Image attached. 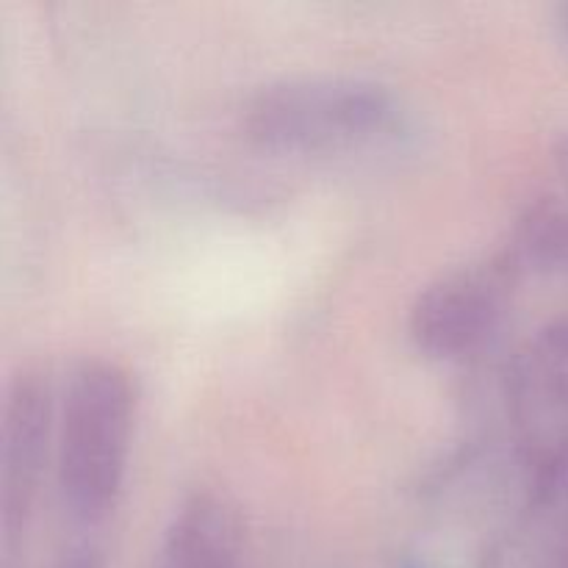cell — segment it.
Here are the masks:
<instances>
[{
  "instance_id": "277c9868",
  "label": "cell",
  "mask_w": 568,
  "mask_h": 568,
  "mask_svg": "<svg viewBox=\"0 0 568 568\" xmlns=\"http://www.w3.org/2000/svg\"><path fill=\"white\" fill-rule=\"evenodd\" d=\"M503 288L497 266L455 272L427 286L410 314V331L419 347L433 355H458L475 347L497 322Z\"/></svg>"
},
{
  "instance_id": "3957f363",
  "label": "cell",
  "mask_w": 568,
  "mask_h": 568,
  "mask_svg": "<svg viewBox=\"0 0 568 568\" xmlns=\"http://www.w3.org/2000/svg\"><path fill=\"white\" fill-rule=\"evenodd\" d=\"M55 397L37 366L9 377L0 410V525L6 541L20 536L39 499L44 464L53 453Z\"/></svg>"
},
{
  "instance_id": "6da1fadb",
  "label": "cell",
  "mask_w": 568,
  "mask_h": 568,
  "mask_svg": "<svg viewBox=\"0 0 568 568\" xmlns=\"http://www.w3.org/2000/svg\"><path fill=\"white\" fill-rule=\"evenodd\" d=\"M136 388L114 358L87 355L64 377L55 397L53 469L61 508L72 521L109 519L131 458Z\"/></svg>"
},
{
  "instance_id": "7a4b0ae2",
  "label": "cell",
  "mask_w": 568,
  "mask_h": 568,
  "mask_svg": "<svg viewBox=\"0 0 568 568\" xmlns=\"http://www.w3.org/2000/svg\"><path fill=\"white\" fill-rule=\"evenodd\" d=\"M397 100L355 75H300L264 87L247 105V131L283 150H349L388 133Z\"/></svg>"
},
{
  "instance_id": "5b68a950",
  "label": "cell",
  "mask_w": 568,
  "mask_h": 568,
  "mask_svg": "<svg viewBox=\"0 0 568 568\" xmlns=\"http://www.w3.org/2000/svg\"><path fill=\"white\" fill-rule=\"evenodd\" d=\"M236 538L233 516L211 494L186 499L172 516L159 568H233Z\"/></svg>"
}]
</instances>
